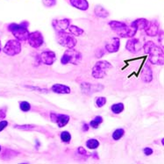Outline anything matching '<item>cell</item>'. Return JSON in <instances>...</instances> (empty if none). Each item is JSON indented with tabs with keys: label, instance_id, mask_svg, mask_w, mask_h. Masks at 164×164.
I'll return each instance as SVG.
<instances>
[{
	"label": "cell",
	"instance_id": "6da1fadb",
	"mask_svg": "<svg viewBox=\"0 0 164 164\" xmlns=\"http://www.w3.org/2000/svg\"><path fill=\"white\" fill-rule=\"evenodd\" d=\"M145 54L148 55V61L155 65H163L164 54L163 47L157 46L155 42L148 40L143 45Z\"/></svg>",
	"mask_w": 164,
	"mask_h": 164
},
{
	"label": "cell",
	"instance_id": "7a4b0ae2",
	"mask_svg": "<svg viewBox=\"0 0 164 164\" xmlns=\"http://www.w3.org/2000/svg\"><path fill=\"white\" fill-rule=\"evenodd\" d=\"M111 30L116 33L121 38H133V36L137 33V29L132 26L127 25L125 22L111 20L108 23Z\"/></svg>",
	"mask_w": 164,
	"mask_h": 164
},
{
	"label": "cell",
	"instance_id": "3957f363",
	"mask_svg": "<svg viewBox=\"0 0 164 164\" xmlns=\"http://www.w3.org/2000/svg\"><path fill=\"white\" fill-rule=\"evenodd\" d=\"M28 26L29 23L27 21H24L21 24L12 23L8 26V31L12 33L16 40H18L19 41H26L27 40L29 35V32L27 30Z\"/></svg>",
	"mask_w": 164,
	"mask_h": 164
},
{
	"label": "cell",
	"instance_id": "277c9868",
	"mask_svg": "<svg viewBox=\"0 0 164 164\" xmlns=\"http://www.w3.org/2000/svg\"><path fill=\"white\" fill-rule=\"evenodd\" d=\"M82 60V54L74 48H68L61 58V63L66 65L68 63L77 65Z\"/></svg>",
	"mask_w": 164,
	"mask_h": 164
},
{
	"label": "cell",
	"instance_id": "5b68a950",
	"mask_svg": "<svg viewBox=\"0 0 164 164\" xmlns=\"http://www.w3.org/2000/svg\"><path fill=\"white\" fill-rule=\"evenodd\" d=\"M112 68V65L107 62V61H99L98 63H96V64L94 65L92 68V76L96 79H102L104 78L109 69H111Z\"/></svg>",
	"mask_w": 164,
	"mask_h": 164
},
{
	"label": "cell",
	"instance_id": "8992f818",
	"mask_svg": "<svg viewBox=\"0 0 164 164\" xmlns=\"http://www.w3.org/2000/svg\"><path fill=\"white\" fill-rule=\"evenodd\" d=\"M56 40L61 46L67 47V48H74L77 43L74 35H72L71 33H66L65 31L57 32Z\"/></svg>",
	"mask_w": 164,
	"mask_h": 164
},
{
	"label": "cell",
	"instance_id": "52a82bcc",
	"mask_svg": "<svg viewBox=\"0 0 164 164\" xmlns=\"http://www.w3.org/2000/svg\"><path fill=\"white\" fill-rule=\"evenodd\" d=\"M3 51L9 56H14L21 52V44L18 40H10L4 45Z\"/></svg>",
	"mask_w": 164,
	"mask_h": 164
},
{
	"label": "cell",
	"instance_id": "ba28073f",
	"mask_svg": "<svg viewBox=\"0 0 164 164\" xmlns=\"http://www.w3.org/2000/svg\"><path fill=\"white\" fill-rule=\"evenodd\" d=\"M29 45L33 48H39L44 44V38L42 33L39 31H35L33 33H29L27 38Z\"/></svg>",
	"mask_w": 164,
	"mask_h": 164
},
{
	"label": "cell",
	"instance_id": "9c48e42d",
	"mask_svg": "<svg viewBox=\"0 0 164 164\" xmlns=\"http://www.w3.org/2000/svg\"><path fill=\"white\" fill-rule=\"evenodd\" d=\"M81 90L82 92L85 95H92L96 92H100L104 90V86L100 83H81Z\"/></svg>",
	"mask_w": 164,
	"mask_h": 164
},
{
	"label": "cell",
	"instance_id": "30bf717a",
	"mask_svg": "<svg viewBox=\"0 0 164 164\" xmlns=\"http://www.w3.org/2000/svg\"><path fill=\"white\" fill-rule=\"evenodd\" d=\"M50 119L53 123L57 124L58 127L62 128L68 125L69 122V116L66 114H61V113H56V112H51L50 113Z\"/></svg>",
	"mask_w": 164,
	"mask_h": 164
},
{
	"label": "cell",
	"instance_id": "8fae6325",
	"mask_svg": "<svg viewBox=\"0 0 164 164\" xmlns=\"http://www.w3.org/2000/svg\"><path fill=\"white\" fill-rule=\"evenodd\" d=\"M40 62L46 65H52L56 61V55L53 51H44L40 55Z\"/></svg>",
	"mask_w": 164,
	"mask_h": 164
},
{
	"label": "cell",
	"instance_id": "7c38bea8",
	"mask_svg": "<svg viewBox=\"0 0 164 164\" xmlns=\"http://www.w3.org/2000/svg\"><path fill=\"white\" fill-rule=\"evenodd\" d=\"M52 26L56 32H63L66 31L70 26V19H54L52 21Z\"/></svg>",
	"mask_w": 164,
	"mask_h": 164
},
{
	"label": "cell",
	"instance_id": "4fadbf2b",
	"mask_svg": "<svg viewBox=\"0 0 164 164\" xmlns=\"http://www.w3.org/2000/svg\"><path fill=\"white\" fill-rule=\"evenodd\" d=\"M126 48L127 51H129L132 54H137L141 49L140 42L138 39L130 38L126 44Z\"/></svg>",
	"mask_w": 164,
	"mask_h": 164
},
{
	"label": "cell",
	"instance_id": "5bb4252c",
	"mask_svg": "<svg viewBox=\"0 0 164 164\" xmlns=\"http://www.w3.org/2000/svg\"><path fill=\"white\" fill-rule=\"evenodd\" d=\"M119 47H120V40L119 38H112L111 40H109L106 44H105V50L108 53H116L119 50Z\"/></svg>",
	"mask_w": 164,
	"mask_h": 164
},
{
	"label": "cell",
	"instance_id": "9a60e30c",
	"mask_svg": "<svg viewBox=\"0 0 164 164\" xmlns=\"http://www.w3.org/2000/svg\"><path fill=\"white\" fill-rule=\"evenodd\" d=\"M140 77L144 83H150L153 80V70L150 66L145 64L142 68Z\"/></svg>",
	"mask_w": 164,
	"mask_h": 164
},
{
	"label": "cell",
	"instance_id": "2e32d148",
	"mask_svg": "<svg viewBox=\"0 0 164 164\" xmlns=\"http://www.w3.org/2000/svg\"><path fill=\"white\" fill-rule=\"evenodd\" d=\"M146 34L150 37H155L157 36L158 32H159V23L155 20L149 21V24L147 27L145 29Z\"/></svg>",
	"mask_w": 164,
	"mask_h": 164
},
{
	"label": "cell",
	"instance_id": "e0dca14e",
	"mask_svg": "<svg viewBox=\"0 0 164 164\" xmlns=\"http://www.w3.org/2000/svg\"><path fill=\"white\" fill-rule=\"evenodd\" d=\"M51 91L56 94H70L71 89L64 84L55 83L51 87Z\"/></svg>",
	"mask_w": 164,
	"mask_h": 164
},
{
	"label": "cell",
	"instance_id": "ac0fdd59",
	"mask_svg": "<svg viewBox=\"0 0 164 164\" xmlns=\"http://www.w3.org/2000/svg\"><path fill=\"white\" fill-rule=\"evenodd\" d=\"M70 4L81 11H86L89 8V3L87 0H69Z\"/></svg>",
	"mask_w": 164,
	"mask_h": 164
},
{
	"label": "cell",
	"instance_id": "d6986e66",
	"mask_svg": "<svg viewBox=\"0 0 164 164\" xmlns=\"http://www.w3.org/2000/svg\"><path fill=\"white\" fill-rule=\"evenodd\" d=\"M149 24V21L146 19H137L133 22H132L131 26L135 27L137 30H145Z\"/></svg>",
	"mask_w": 164,
	"mask_h": 164
},
{
	"label": "cell",
	"instance_id": "ffe728a7",
	"mask_svg": "<svg viewBox=\"0 0 164 164\" xmlns=\"http://www.w3.org/2000/svg\"><path fill=\"white\" fill-rule=\"evenodd\" d=\"M14 128L16 129H19V130H24V131H40L44 132H47V131L44 129V128H40V127L38 126H35V125H21V126H19V125H15L13 126Z\"/></svg>",
	"mask_w": 164,
	"mask_h": 164
},
{
	"label": "cell",
	"instance_id": "44dd1931",
	"mask_svg": "<svg viewBox=\"0 0 164 164\" xmlns=\"http://www.w3.org/2000/svg\"><path fill=\"white\" fill-rule=\"evenodd\" d=\"M94 12L96 14L97 17L102 18V19H105L107 17H109V12L107 10H105L103 6L101 5H97L94 9Z\"/></svg>",
	"mask_w": 164,
	"mask_h": 164
},
{
	"label": "cell",
	"instance_id": "7402d4cb",
	"mask_svg": "<svg viewBox=\"0 0 164 164\" xmlns=\"http://www.w3.org/2000/svg\"><path fill=\"white\" fill-rule=\"evenodd\" d=\"M124 109H125V106H124L123 103H116V104H113L111 106V110L114 114L121 113L124 111Z\"/></svg>",
	"mask_w": 164,
	"mask_h": 164
},
{
	"label": "cell",
	"instance_id": "603a6c76",
	"mask_svg": "<svg viewBox=\"0 0 164 164\" xmlns=\"http://www.w3.org/2000/svg\"><path fill=\"white\" fill-rule=\"evenodd\" d=\"M85 145H86V147H88L89 149L95 150V149H97L99 147L100 143H99V141L97 139H89L86 141Z\"/></svg>",
	"mask_w": 164,
	"mask_h": 164
},
{
	"label": "cell",
	"instance_id": "cb8c5ba5",
	"mask_svg": "<svg viewBox=\"0 0 164 164\" xmlns=\"http://www.w3.org/2000/svg\"><path fill=\"white\" fill-rule=\"evenodd\" d=\"M19 153L18 152H15L13 150H11V149H5L4 152L2 154V159L4 160H10L15 156H17Z\"/></svg>",
	"mask_w": 164,
	"mask_h": 164
},
{
	"label": "cell",
	"instance_id": "d4e9b609",
	"mask_svg": "<svg viewBox=\"0 0 164 164\" xmlns=\"http://www.w3.org/2000/svg\"><path fill=\"white\" fill-rule=\"evenodd\" d=\"M68 29L69 30V32H70V33H71L72 35L77 36V37H78V36H81L83 33H84V31H83L82 28H80V27H76V26H69Z\"/></svg>",
	"mask_w": 164,
	"mask_h": 164
},
{
	"label": "cell",
	"instance_id": "484cf974",
	"mask_svg": "<svg viewBox=\"0 0 164 164\" xmlns=\"http://www.w3.org/2000/svg\"><path fill=\"white\" fill-rule=\"evenodd\" d=\"M102 123H103V118H102L101 116H97V117H95L94 119H92V120L90 122V126H91L92 128L97 129V128H99L100 124H102Z\"/></svg>",
	"mask_w": 164,
	"mask_h": 164
},
{
	"label": "cell",
	"instance_id": "4316f807",
	"mask_svg": "<svg viewBox=\"0 0 164 164\" xmlns=\"http://www.w3.org/2000/svg\"><path fill=\"white\" fill-rule=\"evenodd\" d=\"M125 134V130L122 128H118L112 132V139L114 140H119Z\"/></svg>",
	"mask_w": 164,
	"mask_h": 164
},
{
	"label": "cell",
	"instance_id": "83f0119b",
	"mask_svg": "<svg viewBox=\"0 0 164 164\" xmlns=\"http://www.w3.org/2000/svg\"><path fill=\"white\" fill-rule=\"evenodd\" d=\"M60 138L63 143H69L71 141V134L68 131L62 132L60 134Z\"/></svg>",
	"mask_w": 164,
	"mask_h": 164
},
{
	"label": "cell",
	"instance_id": "f1b7e54d",
	"mask_svg": "<svg viewBox=\"0 0 164 164\" xmlns=\"http://www.w3.org/2000/svg\"><path fill=\"white\" fill-rule=\"evenodd\" d=\"M19 108L22 111L24 112H27L31 110V104L27 102V101H23V102H20L19 103Z\"/></svg>",
	"mask_w": 164,
	"mask_h": 164
},
{
	"label": "cell",
	"instance_id": "f546056e",
	"mask_svg": "<svg viewBox=\"0 0 164 164\" xmlns=\"http://www.w3.org/2000/svg\"><path fill=\"white\" fill-rule=\"evenodd\" d=\"M106 102H107L106 98H104V97H99V98H97V99H96V106L99 107V108H101V107H103L106 104Z\"/></svg>",
	"mask_w": 164,
	"mask_h": 164
},
{
	"label": "cell",
	"instance_id": "4dcf8cb0",
	"mask_svg": "<svg viewBox=\"0 0 164 164\" xmlns=\"http://www.w3.org/2000/svg\"><path fill=\"white\" fill-rule=\"evenodd\" d=\"M77 153H78V155H82V156H84V157H86V158L91 156V154L88 153V152L84 149V147H79L77 148Z\"/></svg>",
	"mask_w": 164,
	"mask_h": 164
},
{
	"label": "cell",
	"instance_id": "1f68e13d",
	"mask_svg": "<svg viewBox=\"0 0 164 164\" xmlns=\"http://www.w3.org/2000/svg\"><path fill=\"white\" fill-rule=\"evenodd\" d=\"M42 4L46 7H52L56 4V0H42Z\"/></svg>",
	"mask_w": 164,
	"mask_h": 164
},
{
	"label": "cell",
	"instance_id": "d6a6232c",
	"mask_svg": "<svg viewBox=\"0 0 164 164\" xmlns=\"http://www.w3.org/2000/svg\"><path fill=\"white\" fill-rule=\"evenodd\" d=\"M26 88H28V89H31L33 91H37L39 92H42V93H47L48 92V90L47 89H40L39 87H33V86H27V85H25Z\"/></svg>",
	"mask_w": 164,
	"mask_h": 164
},
{
	"label": "cell",
	"instance_id": "836d02e7",
	"mask_svg": "<svg viewBox=\"0 0 164 164\" xmlns=\"http://www.w3.org/2000/svg\"><path fill=\"white\" fill-rule=\"evenodd\" d=\"M6 112H7V107L4 106L0 108V119H4L6 117Z\"/></svg>",
	"mask_w": 164,
	"mask_h": 164
},
{
	"label": "cell",
	"instance_id": "e575fe53",
	"mask_svg": "<svg viewBox=\"0 0 164 164\" xmlns=\"http://www.w3.org/2000/svg\"><path fill=\"white\" fill-rule=\"evenodd\" d=\"M143 153H144V155H145L148 156V155H153V153H154V150H153L151 147H145V148L143 149Z\"/></svg>",
	"mask_w": 164,
	"mask_h": 164
},
{
	"label": "cell",
	"instance_id": "d590c367",
	"mask_svg": "<svg viewBox=\"0 0 164 164\" xmlns=\"http://www.w3.org/2000/svg\"><path fill=\"white\" fill-rule=\"evenodd\" d=\"M158 34H159V35H158V36H159L158 40H159L160 44H162V47L163 48V30H159Z\"/></svg>",
	"mask_w": 164,
	"mask_h": 164
},
{
	"label": "cell",
	"instance_id": "8d00e7d4",
	"mask_svg": "<svg viewBox=\"0 0 164 164\" xmlns=\"http://www.w3.org/2000/svg\"><path fill=\"white\" fill-rule=\"evenodd\" d=\"M7 126H8V121H6V120H2V121H0V132L3 131Z\"/></svg>",
	"mask_w": 164,
	"mask_h": 164
},
{
	"label": "cell",
	"instance_id": "74e56055",
	"mask_svg": "<svg viewBox=\"0 0 164 164\" xmlns=\"http://www.w3.org/2000/svg\"><path fill=\"white\" fill-rule=\"evenodd\" d=\"M104 51L103 49L99 48V49L97 50V52H96V57L100 58V57H102V56L104 55Z\"/></svg>",
	"mask_w": 164,
	"mask_h": 164
},
{
	"label": "cell",
	"instance_id": "f35d334b",
	"mask_svg": "<svg viewBox=\"0 0 164 164\" xmlns=\"http://www.w3.org/2000/svg\"><path fill=\"white\" fill-rule=\"evenodd\" d=\"M89 129H90V125H88V124L84 123V124L83 125V127H82V131L88 132L89 131Z\"/></svg>",
	"mask_w": 164,
	"mask_h": 164
},
{
	"label": "cell",
	"instance_id": "ab89813d",
	"mask_svg": "<svg viewBox=\"0 0 164 164\" xmlns=\"http://www.w3.org/2000/svg\"><path fill=\"white\" fill-rule=\"evenodd\" d=\"M91 157H92V158H94V159H97V160H99V154H98L97 152H94L93 154H91Z\"/></svg>",
	"mask_w": 164,
	"mask_h": 164
},
{
	"label": "cell",
	"instance_id": "60d3db41",
	"mask_svg": "<svg viewBox=\"0 0 164 164\" xmlns=\"http://www.w3.org/2000/svg\"><path fill=\"white\" fill-rule=\"evenodd\" d=\"M35 142H36V147H35L38 149V148H39V147H40V142H39V140H35Z\"/></svg>",
	"mask_w": 164,
	"mask_h": 164
},
{
	"label": "cell",
	"instance_id": "b9f144b4",
	"mask_svg": "<svg viewBox=\"0 0 164 164\" xmlns=\"http://www.w3.org/2000/svg\"><path fill=\"white\" fill-rule=\"evenodd\" d=\"M1 50H2V48H1V42H0V52H1Z\"/></svg>",
	"mask_w": 164,
	"mask_h": 164
},
{
	"label": "cell",
	"instance_id": "7bdbcfd3",
	"mask_svg": "<svg viewBox=\"0 0 164 164\" xmlns=\"http://www.w3.org/2000/svg\"><path fill=\"white\" fill-rule=\"evenodd\" d=\"M0 151H1V146H0Z\"/></svg>",
	"mask_w": 164,
	"mask_h": 164
}]
</instances>
